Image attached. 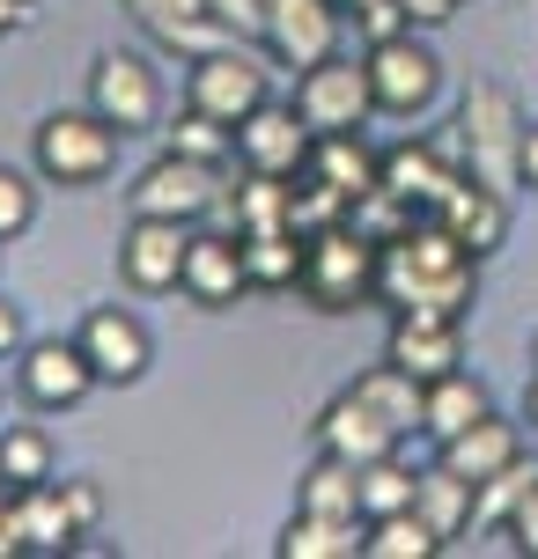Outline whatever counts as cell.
<instances>
[{
  "instance_id": "cell-13",
  "label": "cell",
  "mask_w": 538,
  "mask_h": 559,
  "mask_svg": "<svg viewBox=\"0 0 538 559\" xmlns=\"http://www.w3.org/2000/svg\"><path fill=\"white\" fill-rule=\"evenodd\" d=\"M317 449H325V456H347V464L362 472V464H376V456H391V449H398V427L376 413L354 383H347V391L317 413Z\"/></svg>"
},
{
  "instance_id": "cell-42",
  "label": "cell",
  "mask_w": 538,
  "mask_h": 559,
  "mask_svg": "<svg viewBox=\"0 0 538 559\" xmlns=\"http://www.w3.org/2000/svg\"><path fill=\"white\" fill-rule=\"evenodd\" d=\"M398 8H406L421 29H435V23H451V15H457V0H398Z\"/></svg>"
},
{
  "instance_id": "cell-30",
  "label": "cell",
  "mask_w": 538,
  "mask_h": 559,
  "mask_svg": "<svg viewBox=\"0 0 538 559\" xmlns=\"http://www.w3.org/2000/svg\"><path fill=\"white\" fill-rule=\"evenodd\" d=\"M244 273H252V287H303V236L295 228L244 236Z\"/></svg>"
},
{
  "instance_id": "cell-45",
  "label": "cell",
  "mask_w": 538,
  "mask_h": 559,
  "mask_svg": "<svg viewBox=\"0 0 538 559\" xmlns=\"http://www.w3.org/2000/svg\"><path fill=\"white\" fill-rule=\"evenodd\" d=\"M30 23V0H0V37H8V29H23Z\"/></svg>"
},
{
  "instance_id": "cell-32",
  "label": "cell",
  "mask_w": 538,
  "mask_h": 559,
  "mask_svg": "<svg viewBox=\"0 0 538 559\" xmlns=\"http://www.w3.org/2000/svg\"><path fill=\"white\" fill-rule=\"evenodd\" d=\"M413 486H421V472H413V464H398V456H376V464H362V523L413 508Z\"/></svg>"
},
{
  "instance_id": "cell-44",
  "label": "cell",
  "mask_w": 538,
  "mask_h": 559,
  "mask_svg": "<svg viewBox=\"0 0 538 559\" xmlns=\"http://www.w3.org/2000/svg\"><path fill=\"white\" fill-rule=\"evenodd\" d=\"M524 185L538 192V126H524Z\"/></svg>"
},
{
  "instance_id": "cell-40",
  "label": "cell",
  "mask_w": 538,
  "mask_h": 559,
  "mask_svg": "<svg viewBox=\"0 0 538 559\" xmlns=\"http://www.w3.org/2000/svg\"><path fill=\"white\" fill-rule=\"evenodd\" d=\"M59 493H67V508H74V523H82V537H89L96 515H104V493H96L89 478H59Z\"/></svg>"
},
{
  "instance_id": "cell-33",
  "label": "cell",
  "mask_w": 538,
  "mask_h": 559,
  "mask_svg": "<svg viewBox=\"0 0 538 559\" xmlns=\"http://www.w3.org/2000/svg\"><path fill=\"white\" fill-rule=\"evenodd\" d=\"M163 140H171L177 155H199V163H229V155H236V126L207 118L199 104H185V118H177V126H163Z\"/></svg>"
},
{
  "instance_id": "cell-28",
  "label": "cell",
  "mask_w": 538,
  "mask_h": 559,
  "mask_svg": "<svg viewBox=\"0 0 538 559\" xmlns=\"http://www.w3.org/2000/svg\"><path fill=\"white\" fill-rule=\"evenodd\" d=\"M295 508H311V515H354V523H362V472H354L347 456H325V449H317V464L303 472Z\"/></svg>"
},
{
  "instance_id": "cell-9",
  "label": "cell",
  "mask_w": 538,
  "mask_h": 559,
  "mask_svg": "<svg viewBox=\"0 0 538 559\" xmlns=\"http://www.w3.org/2000/svg\"><path fill=\"white\" fill-rule=\"evenodd\" d=\"M89 111H104L118 133H155L163 118V82L141 52H104L89 67Z\"/></svg>"
},
{
  "instance_id": "cell-25",
  "label": "cell",
  "mask_w": 538,
  "mask_h": 559,
  "mask_svg": "<svg viewBox=\"0 0 538 559\" xmlns=\"http://www.w3.org/2000/svg\"><path fill=\"white\" fill-rule=\"evenodd\" d=\"M15 523H23V545L30 552H67L82 523H74V508L59 493L52 478H37V486H15Z\"/></svg>"
},
{
  "instance_id": "cell-39",
  "label": "cell",
  "mask_w": 538,
  "mask_h": 559,
  "mask_svg": "<svg viewBox=\"0 0 538 559\" xmlns=\"http://www.w3.org/2000/svg\"><path fill=\"white\" fill-rule=\"evenodd\" d=\"M502 531L516 537V552H524V559H538V472H531V486H524V501L510 508V523H502Z\"/></svg>"
},
{
  "instance_id": "cell-1",
  "label": "cell",
  "mask_w": 538,
  "mask_h": 559,
  "mask_svg": "<svg viewBox=\"0 0 538 559\" xmlns=\"http://www.w3.org/2000/svg\"><path fill=\"white\" fill-rule=\"evenodd\" d=\"M376 302L391 317H451V324H465V309L480 302V258L435 214H421L376 258Z\"/></svg>"
},
{
  "instance_id": "cell-46",
  "label": "cell",
  "mask_w": 538,
  "mask_h": 559,
  "mask_svg": "<svg viewBox=\"0 0 538 559\" xmlns=\"http://www.w3.org/2000/svg\"><path fill=\"white\" fill-rule=\"evenodd\" d=\"M524 413H531V427H538V376H531V391H524Z\"/></svg>"
},
{
  "instance_id": "cell-3",
  "label": "cell",
  "mask_w": 538,
  "mask_h": 559,
  "mask_svg": "<svg viewBox=\"0 0 538 559\" xmlns=\"http://www.w3.org/2000/svg\"><path fill=\"white\" fill-rule=\"evenodd\" d=\"M376 258H384V243H369L354 222L317 228V236H303V295L317 309H362L376 295Z\"/></svg>"
},
{
  "instance_id": "cell-37",
  "label": "cell",
  "mask_w": 538,
  "mask_h": 559,
  "mask_svg": "<svg viewBox=\"0 0 538 559\" xmlns=\"http://www.w3.org/2000/svg\"><path fill=\"white\" fill-rule=\"evenodd\" d=\"M30 214H37L30 185H23V177H15L8 163H0V243H8V236H23V228H30Z\"/></svg>"
},
{
  "instance_id": "cell-18",
  "label": "cell",
  "mask_w": 538,
  "mask_h": 559,
  "mask_svg": "<svg viewBox=\"0 0 538 559\" xmlns=\"http://www.w3.org/2000/svg\"><path fill=\"white\" fill-rule=\"evenodd\" d=\"M465 169L443 163V147H428V140H398V147H384V192H398L406 206H421V214H435L443 206V192H451Z\"/></svg>"
},
{
  "instance_id": "cell-19",
  "label": "cell",
  "mask_w": 538,
  "mask_h": 559,
  "mask_svg": "<svg viewBox=\"0 0 538 559\" xmlns=\"http://www.w3.org/2000/svg\"><path fill=\"white\" fill-rule=\"evenodd\" d=\"M406 376H421V383H435V376H451L457 361H465V338H457L451 317H391V346H384Z\"/></svg>"
},
{
  "instance_id": "cell-43",
  "label": "cell",
  "mask_w": 538,
  "mask_h": 559,
  "mask_svg": "<svg viewBox=\"0 0 538 559\" xmlns=\"http://www.w3.org/2000/svg\"><path fill=\"white\" fill-rule=\"evenodd\" d=\"M23 346V317H15V302H0V354H15Z\"/></svg>"
},
{
  "instance_id": "cell-38",
  "label": "cell",
  "mask_w": 538,
  "mask_h": 559,
  "mask_svg": "<svg viewBox=\"0 0 538 559\" xmlns=\"http://www.w3.org/2000/svg\"><path fill=\"white\" fill-rule=\"evenodd\" d=\"M354 23H362L369 45H384V37H406V29H413V15H406L398 0H369V8H354Z\"/></svg>"
},
{
  "instance_id": "cell-7",
  "label": "cell",
  "mask_w": 538,
  "mask_h": 559,
  "mask_svg": "<svg viewBox=\"0 0 538 559\" xmlns=\"http://www.w3.org/2000/svg\"><path fill=\"white\" fill-rule=\"evenodd\" d=\"M185 104H199L207 118H222V126H244V118L266 104V67H258L244 45H214V52H199L192 74H185Z\"/></svg>"
},
{
  "instance_id": "cell-10",
  "label": "cell",
  "mask_w": 538,
  "mask_h": 559,
  "mask_svg": "<svg viewBox=\"0 0 538 559\" xmlns=\"http://www.w3.org/2000/svg\"><path fill=\"white\" fill-rule=\"evenodd\" d=\"M185 251H192V222H163V214H133L126 243H118V273L141 295L185 287Z\"/></svg>"
},
{
  "instance_id": "cell-23",
  "label": "cell",
  "mask_w": 538,
  "mask_h": 559,
  "mask_svg": "<svg viewBox=\"0 0 538 559\" xmlns=\"http://www.w3.org/2000/svg\"><path fill=\"white\" fill-rule=\"evenodd\" d=\"M413 508L428 515V531L451 545V537L472 531V515H480V486H472L465 472H451V464L435 456V464L421 472V486H413Z\"/></svg>"
},
{
  "instance_id": "cell-4",
  "label": "cell",
  "mask_w": 538,
  "mask_h": 559,
  "mask_svg": "<svg viewBox=\"0 0 538 559\" xmlns=\"http://www.w3.org/2000/svg\"><path fill=\"white\" fill-rule=\"evenodd\" d=\"M118 126L104 111H52L37 126V169L52 185H96L104 169L118 163Z\"/></svg>"
},
{
  "instance_id": "cell-11",
  "label": "cell",
  "mask_w": 538,
  "mask_h": 559,
  "mask_svg": "<svg viewBox=\"0 0 538 559\" xmlns=\"http://www.w3.org/2000/svg\"><path fill=\"white\" fill-rule=\"evenodd\" d=\"M340 0H266V52L281 67H317L340 52Z\"/></svg>"
},
{
  "instance_id": "cell-21",
  "label": "cell",
  "mask_w": 538,
  "mask_h": 559,
  "mask_svg": "<svg viewBox=\"0 0 538 559\" xmlns=\"http://www.w3.org/2000/svg\"><path fill=\"white\" fill-rule=\"evenodd\" d=\"M443 464H451V472H465L472 486H487L494 472L524 464V435H516L510 419H494V413H487V419H472L465 435H451V442H443Z\"/></svg>"
},
{
  "instance_id": "cell-8",
  "label": "cell",
  "mask_w": 538,
  "mask_h": 559,
  "mask_svg": "<svg viewBox=\"0 0 538 559\" xmlns=\"http://www.w3.org/2000/svg\"><path fill=\"white\" fill-rule=\"evenodd\" d=\"M362 67H369V88H376V111H398V118L428 111L435 88H443V59L428 52L413 29H406V37H384V45H369Z\"/></svg>"
},
{
  "instance_id": "cell-14",
  "label": "cell",
  "mask_w": 538,
  "mask_h": 559,
  "mask_svg": "<svg viewBox=\"0 0 538 559\" xmlns=\"http://www.w3.org/2000/svg\"><path fill=\"white\" fill-rule=\"evenodd\" d=\"M435 222L451 228V236H457L472 258H494L502 243H510V192H494V185H480V177L465 169L451 192H443Z\"/></svg>"
},
{
  "instance_id": "cell-47",
  "label": "cell",
  "mask_w": 538,
  "mask_h": 559,
  "mask_svg": "<svg viewBox=\"0 0 538 559\" xmlns=\"http://www.w3.org/2000/svg\"><path fill=\"white\" fill-rule=\"evenodd\" d=\"M340 8H347V15H354V8H369V0H340Z\"/></svg>"
},
{
  "instance_id": "cell-29",
  "label": "cell",
  "mask_w": 538,
  "mask_h": 559,
  "mask_svg": "<svg viewBox=\"0 0 538 559\" xmlns=\"http://www.w3.org/2000/svg\"><path fill=\"white\" fill-rule=\"evenodd\" d=\"M443 552V537L428 531L421 508H398V515H376L362 531V559H435Z\"/></svg>"
},
{
  "instance_id": "cell-34",
  "label": "cell",
  "mask_w": 538,
  "mask_h": 559,
  "mask_svg": "<svg viewBox=\"0 0 538 559\" xmlns=\"http://www.w3.org/2000/svg\"><path fill=\"white\" fill-rule=\"evenodd\" d=\"M0 478H8V493L52 478V442H45L37 427H8V435H0Z\"/></svg>"
},
{
  "instance_id": "cell-26",
  "label": "cell",
  "mask_w": 538,
  "mask_h": 559,
  "mask_svg": "<svg viewBox=\"0 0 538 559\" xmlns=\"http://www.w3.org/2000/svg\"><path fill=\"white\" fill-rule=\"evenodd\" d=\"M354 391H362L376 413L391 419L398 435H413V427H421V413H428V383H421V376H406L391 354H384L376 368H362V376H354Z\"/></svg>"
},
{
  "instance_id": "cell-24",
  "label": "cell",
  "mask_w": 538,
  "mask_h": 559,
  "mask_svg": "<svg viewBox=\"0 0 538 559\" xmlns=\"http://www.w3.org/2000/svg\"><path fill=\"white\" fill-rule=\"evenodd\" d=\"M494 405H487V383L480 376H465V368H451V376H435L428 383V413H421V435L435 449L451 442V435H465L472 419H487Z\"/></svg>"
},
{
  "instance_id": "cell-27",
  "label": "cell",
  "mask_w": 538,
  "mask_h": 559,
  "mask_svg": "<svg viewBox=\"0 0 538 559\" xmlns=\"http://www.w3.org/2000/svg\"><path fill=\"white\" fill-rule=\"evenodd\" d=\"M362 531L354 515H311V508H295V523L281 531V559H354L362 552Z\"/></svg>"
},
{
  "instance_id": "cell-35",
  "label": "cell",
  "mask_w": 538,
  "mask_h": 559,
  "mask_svg": "<svg viewBox=\"0 0 538 559\" xmlns=\"http://www.w3.org/2000/svg\"><path fill=\"white\" fill-rule=\"evenodd\" d=\"M524 486H531V472L524 464H510V472H494L480 486V515H472V531H494V523H510V508L524 501Z\"/></svg>"
},
{
  "instance_id": "cell-36",
  "label": "cell",
  "mask_w": 538,
  "mask_h": 559,
  "mask_svg": "<svg viewBox=\"0 0 538 559\" xmlns=\"http://www.w3.org/2000/svg\"><path fill=\"white\" fill-rule=\"evenodd\" d=\"M207 8L236 45H266V0H207Z\"/></svg>"
},
{
  "instance_id": "cell-22",
  "label": "cell",
  "mask_w": 538,
  "mask_h": 559,
  "mask_svg": "<svg viewBox=\"0 0 538 559\" xmlns=\"http://www.w3.org/2000/svg\"><path fill=\"white\" fill-rule=\"evenodd\" d=\"M317 185H332V192L354 206L362 192H376V177H384V155H369L362 133H317L311 140V163H303Z\"/></svg>"
},
{
  "instance_id": "cell-41",
  "label": "cell",
  "mask_w": 538,
  "mask_h": 559,
  "mask_svg": "<svg viewBox=\"0 0 538 559\" xmlns=\"http://www.w3.org/2000/svg\"><path fill=\"white\" fill-rule=\"evenodd\" d=\"M30 545H23V523H15V493L0 501V559H23Z\"/></svg>"
},
{
  "instance_id": "cell-12",
  "label": "cell",
  "mask_w": 538,
  "mask_h": 559,
  "mask_svg": "<svg viewBox=\"0 0 538 559\" xmlns=\"http://www.w3.org/2000/svg\"><path fill=\"white\" fill-rule=\"evenodd\" d=\"M311 126H303V111L295 104H258L244 126H236V155H244V169H266V177H303V163H311Z\"/></svg>"
},
{
  "instance_id": "cell-2",
  "label": "cell",
  "mask_w": 538,
  "mask_h": 559,
  "mask_svg": "<svg viewBox=\"0 0 538 559\" xmlns=\"http://www.w3.org/2000/svg\"><path fill=\"white\" fill-rule=\"evenodd\" d=\"M457 147H465V169L494 185V192H516L524 185V111L502 82H472L465 104H457Z\"/></svg>"
},
{
  "instance_id": "cell-5",
  "label": "cell",
  "mask_w": 538,
  "mask_h": 559,
  "mask_svg": "<svg viewBox=\"0 0 538 559\" xmlns=\"http://www.w3.org/2000/svg\"><path fill=\"white\" fill-rule=\"evenodd\" d=\"M295 111H303L311 133H362L369 111H376L369 67H362V59H347V52L303 67V82H295Z\"/></svg>"
},
{
  "instance_id": "cell-16",
  "label": "cell",
  "mask_w": 538,
  "mask_h": 559,
  "mask_svg": "<svg viewBox=\"0 0 538 559\" xmlns=\"http://www.w3.org/2000/svg\"><path fill=\"white\" fill-rule=\"evenodd\" d=\"M82 354H89V368H96V383H141V368H148L141 317H126V309H89Z\"/></svg>"
},
{
  "instance_id": "cell-48",
  "label": "cell",
  "mask_w": 538,
  "mask_h": 559,
  "mask_svg": "<svg viewBox=\"0 0 538 559\" xmlns=\"http://www.w3.org/2000/svg\"><path fill=\"white\" fill-rule=\"evenodd\" d=\"M531 361H538V338H531Z\"/></svg>"
},
{
  "instance_id": "cell-17",
  "label": "cell",
  "mask_w": 538,
  "mask_h": 559,
  "mask_svg": "<svg viewBox=\"0 0 538 559\" xmlns=\"http://www.w3.org/2000/svg\"><path fill=\"white\" fill-rule=\"evenodd\" d=\"M126 8H133V23H141L155 45H171V52H185V59L214 52V45H236V37L214 23L207 0H126Z\"/></svg>"
},
{
  "instance_id": "cell-31",
  "label": "cell",
  "mask_w": 538,
  "mask_h": 559,
  "mask_svg": "<svg viewBox=\"0 0 538 559\" xmlns=\"http://www.w3.org/2000/svg\"><path fill=\"white\" fill-rule=\"evenodd\" d=\"M288 177H266L252 169V185H236V199H222L229 214H236V236H258V228H288Z\"/></svg>"
},
{
  "instance_id": "cell-15",
  "label": "cell",
  "mask_w": 538,
  "mask_h": 559,
  "mask_svg": "<svg viewBox=\"0 0 538 559\" xmlns=\"http://www.w3.org/2000/svg\"><path fill=\"white\" fill-rule=\"evenodd\" d=\"M89 383H96V368H89L82 338H37V346H23V397L30 405H45V413L82 405Z\"/></svg>"
},
{
  "instance_id": "cell-6",
  "label": "cell",
  "mask_w": 538,
  "mask_h": 559,
  "mask_svg": "<svg viewBox=\"0 0 538 559\" xmlns=\"http://www.w3.org/2000/svg\"><path fill=\"white\" fill-rule=\"evenodd\" d=\"M222 199H229L222 163H199V155H177V147H163V155L141 169V185H133V214L199 222V214H214Z\"/></svg>"
},
{
  "instance_id": "cell-20",
  "label": "cell",
  "mask_w": 538,
  "mask_h": 559,
  "mask_svg": "<svg viewBox=\"0 0 538 559\" xmlns=\"http://www.w3.org/2000/svg\"><path fill=\"white\" fill-rule=\"evenodd\" d=\"M252 287V273H244V236H199L192 228V251H185V295L207 309L236 302Z\"/></svg>"
}]
</instances>
